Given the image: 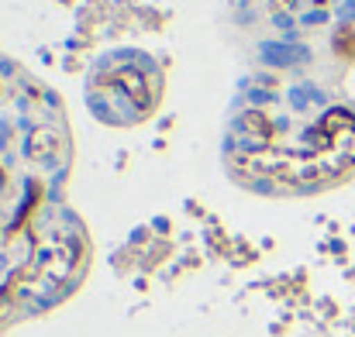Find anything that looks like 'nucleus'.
<instances>
[{"mask_svg":"<svg viewBox=\"0 0 355 337\" xmlns=\"http://www.w3.org/2000/svg\"><path fill=\"white\" fill-rule=\"evenodd\" d=\"M228 158L248 183L318 190L355 169V113L345 107L307 117L297 100H252L228 134Z\"/></svg>","mask_w":355,"mask_h":337,"instance_id":"f257e3e1","label":"nucleus"}]
</instances>
